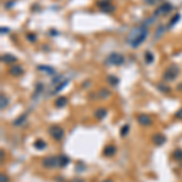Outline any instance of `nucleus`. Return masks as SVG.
Wrapping results in <instances>:
<instances>
[{"label":"nucleus","instance_id":"19","mask_svg":"<svg viewBox=\"0 0 182 182\" xmlns=\"http://www.w3.org/2000/svg\"><path fill=\"white\" fill-rule=\"evenodd\" d=\"M145 60H146V63H153L154 61V55L151 52V51H146V54H145Z\"/></svg>","mask_w":182,"mask_h":182},{"label":"nucleus","instance_id":"27","mask_svg":"<svg viewBox=\"0 0 182 182\" xmlns=\"http://www.w3.org/2000/svg\"><path fill=\"white\" fill-rule=\"evenodd\" d=\"M180 18H181V17H180V15H175V16H174V18L171 20L170 24H169V27H173V25H175V24H176V22H177Z\"/></svg>","mask_w":182,"mask_h":182},{"label":"nucleus","instance_id":"22","mask_svg":"<svg viewBox=\"0 0 182 182\" xmlns=\"http://www.w3.org/2000/svg\"><path fill=\"white\" fill-rule=\"evenodd\" d=\"M173 157H174V159H176V160H182V149H176L174 153H173Z\"/></svg>","mask_w":182,"mask_h":182},{"label":"nucleus","instance_id":"14","mask_svg":"<svg viewBox=\"0 0 182 182\" xmlns=\"http://www.w3.org/2000/svg\"><path fill=\"white\" fill-rule=\"evenodd\" d=\"M58 158H60V167H64V166H67L69 164V158L67 157V155H58Z\"/></svg>","mask_w":182,"mask_h":182},{"label":"nucleus","instance_id":"29","mask_svg":"<svg viewBox=\"0 0 182 182\" xmlns=\"http://www.w3.org/2000/svg\"><path fill=\"white\" fill-rule=\"evenodd\" d=\"M0 181H1V182H9L10 180H9V176L7 175L1 174V176H0Z\"/></svg>","mask_w":182,"mask_h":182},{"label":"nucleus","instance_id":"33","mask_svg":"<svg viewBox=\"0 0 182 182\" xmlns=\"http://www.w3.org/2000/svg\"><path fill=\"white\" fill-rule=\"evenodd\" d=\"M102 182H113V181H112V180H111V178H106V180H105V181H102Z\"/></svg>","mask_w":182,"mask_h":182},{"label":"nucleus","instance_id":"5","mask_svg":"<svg viewBox=\"0 0 182 182\" xmlns=\"http://www.w3.org/2000/svg\"><path fill=\"white\" fill-rule=\"evenodd\" d=\"M43 166L46 169H55L60 166V158L58 157H54V155H50V157L44 158L43 160Z\"/></svg>","mask_w":182,"mask_h":182},{"label":"nucleus","instance_id":"32","mask_svg":"<svg viewBox=\"0 0 182 182\" xmlns=\"http://www.w3.org/2000/svg\"><path fill=\"white\" fill-rule=\"evenodd\" d=\"M28 39H31L32 41H34L35 39H36V36H35V35H31V34H29V35H28Z\"/></svg>","mask_w":182,"mask_h":182},{"label":"nucleus","instance_id":"10","mask_svg":"<svg viewBox=\"0 0 182 182\" xmlns=\"http://www.w3.org/2000/svg\"><path fill=\"white\" fill-rule=\"evenodd\" d=\"M94 115H95V118H96V119L102 120V119H105V118H106V115H107V111H106V108H98V109H96V111H95Z\"/></svg>","mask_w":182,"mask_h":182},{"label":"nucleus","instance_id":"25","mask_svg":"<svg viewBox=\"0 0 182 182\" xmlns=\"http://www.w3.org/2000/svg\"><path fill=\"white\" fill-rule=\"evenodd\" d=\"M68 84V82H64V83H61L56 89H55V91H52V94H57V92H60V90H62L64 86H66Z\"/></svg>","mask_w":182,"mask_h":182},{"label":"nucleus","instance_id":"13","mask_svg":"<svg viewBox=\"0 0 182 182\" xmlns=\"http://www.w3.org/2000/svg\"><path fill=\"white\" fill-rule=\"evenodd\" d=\"M67 98L66 97H64V96H60L56 101H55V106L57 107V108H63L64 106H66L67 105Z\"/></svg>","mask_w":182,"mask_h":182},{"label":"nucleus","instance_id":"9","mask_svg":"<svg viewBox=\"0 0 182 182\" xmlns=\"http://www.w3.org/2000/svg\"><path fill=\"white\" fill-rule=\"evenodd\" d=\"M152 142L155 146H163L166 142V137L163 134H154L152 136Z\"/></svg>","mask_w":182,"mask_h":182},{"label":"nucleus","instance_id":"15","mask_svg":"<svg viewBox=\"0 0 182 182\" xmlns=\"http://www.w3.org/2000/svg\"><path fill=\"white\" fill-rule=\"evenodd\" d=\"M98 98H102V100H105V98H107V97H109L111 96V91H108L107 89H101V90H98Z\"/></svg>","mask_w":182,"mask_h":182},{"label":"nucleus","instance_id":"3","mask_svg":"<svg viewBox=\"0 0 182 182\" xmlns=\"http://www.w3.org/2000/svg\"><path fill=\"white\" fill-rule=\"evenodd\" d=\"M106 62L108 64H112V66H122V64L125 62V58L119 52H112L106 58Z\"/></svg>","mask_w":182,"mask_h":182},{"label":"nucleus","instance_id":"26","mask_svg":"<svg viewBox=\"0 0 182 182\" xmlns=\"http://www.w3.org/2000/svg\"><path fill=\"white\" fill-rule=\"evenodd\" d=\"M158 89H159V90H162L163 92H170V91H171V89H170V87H169V86H165V85H163V84H160V85L158 86Z\"/></svg>","mask_w":182,"mask_h":182},{"label":"nucleus","instance_id":"30","mask_svg":"<svg viewBox=\"0 0 182 182\" xmlns=\"http://www.w3.org/2000/svg\"><path fill=\"white\" fill-rule=\"evenodd\" d=\"M157 1H158V0H146V3H147L148 5H154Z\"/></svg>","mask_w":182,"mask_h":182},{"label":"nucleus","instance_id":"7","mask_svg":"<svg viewBox=\"0 0 182 182\" xmlns=\"http://www.w3.org/2000/svg\"><path fill=\"white\" fill-rule=\"evenodd\" d=\"M96 5H97L103 12H106V14H108V12H112V11L114 10L113 5H112L109 1H107V0H100V1L96 3Z\"/></svg>","mask_w":182,"mask_h":182},{"label":"nucleus","instance_id":"1","mask_svg":"<svg viewBox=\"0 0 182 182\" xmlns=\"http://www.w3.org/2000/svg\"><path fill=\"white\" fill-rule=\"evenodd\" d=\"M147 36H148V29L146 28L145 24H142V25H138V27H135L130 31L126 40L131 47H138L146 40Z\"/></svg>","mask_w":182,"mask_h":182},{"label":"nucleus","instance_id":"6","mask_svg":"<svg viewBox=\"0 0 182 182\" xmlns=\"http://www.w3.org/2000/svg\"><path fill=\"white\" fill-rule=\"evenodd\" d=\"M171 10H173V5H171V4L164 3V4H162L157 10L154 11V14H155V16H159V15H167Z\"/></svg>","mask_w":182,"mask_h":182},{"label":"nucleus","instance_id":"2","mask_svg":"<svg viewBox=\"0 0 182 182\" xmlns=\"http://www.w3.org/2000/svg\"><path fill=\"white\" fill-rule=\"evenodd\" d=\"M178 74H180V68L176 66V64H171V66L167 67L166 71L164 72L163 79H164L165 82H173V80L176 79Z\"/></svg>","mask_w":182,"mask_h":182},{"label":"nucleus","instance_id":"16","mask_svg":"<svg viewBox=\"0 0 182 182\" xmlns=\"http://www.w3.org/2000/svg\"><path fill=\"white\" fill-rule=\"evenodd\" d=\"M1 61L5 62V63H12V62H16L17 58H16L15 56L10 55V54H6V55H4V56L1 57Z\"/></svg>","mask_w":182,"mask_h":182},{"label":"nucleus","instance_id":"23","mask_svg":"<svg viewBox=\"0 0 182 182\" xmlns=\"http://www.w3.org/2000/svg\"><path fill=\"white\" fill-rule=\"evenodd\" d=\"M7 105H9V101H7V97H6V96H5L4 94H3V95H1V109L4 111V109H5L6 107H7Z\"/></svg>","mask_w":182,"mask_h":182},{"label":"nucleus","instance_id":"17","mask_svg":"<svg viewBox=\"0 0 182 182\" xmlns=\"http://www.w3.org/2000/svg\"><path fill=\"white\" fill-rule=\"evenodd\" d=\"M25 119H27V115H25V114H22L21 116H18V118L14 122V125H15V126H21V125H23L24 122H25Z\"/></svg>","mask_w":182,"mask_h":182},{"label":"nucleus","instance_id":"18","mask_svg":"<svg viewBox=\"0 0 182 182\" xmlns=\"http://www.w3.org/2000/svg\"><path fill=\"white\" fill-rule=\"evenodd\" d=\"M34 147H35L38 151H41V149H44V148L46 147V143H45L43 140H36V141L34 142Z\"/></svg>","mask_w":182,"mask_h":182},{"label":"nucleus","instance_id":"34","mask_svg":"<svg viewBox=\"0 0 182 182\" xmlns=\"http://www.w3.org/2000/svg\"><path fill=\"white\" fill-rule=\"evenodd\" d=\"M3 160H4V151L1 149V162H3Z\"/></svg>","mask_w":182,"mask_h":182},{"label":"nucleus","instance_id":"12","mask_svg":"<svg viewBox=\"0 0 182 182\" xmlns=\"http://www.w3.org/2000/svg\"><path fill=\"white\" fill-rule=\"evenodd\" d=\"M115 152H116V148H115V146H112V145L106 146L105 149H103V154H105L106 157H112V155L115 154Z\"/></svg>","mask_w":182,"mask_h":182},{"label":"nucleus","instance_id":"21","mask_svg":"<svg viewBox=\"0 0 182 182\" xmlns=\"http://www.w3.org/2000/svg\"><path fill=\"white\" fill-rule=\"evenodd\" d=\"M38 69L45 71V73H47V74H55V69L51 68V67H47V66H39Z\"/></svg>","mask_w":182,"mask_h":182},{"label":"nucleus","instance_id":"20","mask_svg":"<svg viewBox=\"0 0 182 182\" xmlns=\"http://www.w3.org/2000/svg\"><path fill=\"white\" fill-rule=\"evenodd\" d=\"M107 80H108V83L111 84V85H113V86H116L118 85V83H119V79L116 76H113V75H109L108 78H107Z\"/></svg>","mask_w":182,"mask_h":182},{"label":"nucleus","instance_id":"28","mask_svg":"<svg viewBox=\"0 0 182 182\" xmlns=\"http://www.w3.org/2000/svg\"><path fill=\"white\" fill-rule=\"evenodd\" d=\"M175 118H177V119H181L182 120V108H180L176 113H175Z\"/></svg>","mask_w":182,"mask_h":182},{"label":"nucleus","instance_id":"11","mask_svg":"<svg viewBox=\"0 0 182 182\" xmlns=\"http://www.w3.org/2000/svg\"><path fill=\"white\" fill-rule=\"evenodd\" d=\"M23 68L21 67V66H15V67H12V68H10V71H9V73L11 74V75H14V76H20V75H22L23 74Z\"/></svg>","mask_w":182,"mask_h":182},{"label":"nucleus","instance_id":"24","mask_svg":"<svg viewBox=\"0 0 182 182\" xmlns=\"http://www.w3.org/2000/svg\"><path fill=\"white\" fill-rule=\"evenodd\" d=\"M129 130H130V126L126 124V125H124L123 127H122V130H120V135L124 137V136H126L127 134H129Z\"/></svg>","mask_w":182,"mask_h":182},{"label":"nucleus","instance_id":"4","mask_svg":"<svg viewBox=\"0 0 182 182\" xmlns=\"http://www.w3.org/2000/svg\"><path fill=\"white\" fill-rule=\"evenodd\" d=\"M49 134L54 140L61 141L64 137V130L58 125H52V126H50V129H49Z\"/></svg>","mask_w":182,"mask_h":182},{"label":"nucleus","instance_id":"31","mask_svg":"<svg viewBox=\"0 0 182 182\" xmlns=\"http://www.w3.org/2000/svg\"><path fill=\"white\" fill-rule=\"evenodd\" d=\"M71 182H85L83 178H79V177H78V178H73V181H71Z\"/></svg>","mask_w":182,"mask_h":182},{"label":"nucleus","instance_id":"8","mask_svg":"<svg viewBox=\"0 0 182 182\" xmlns=\"http://www.w3.org/2000/svg\"><path fill=\"white\" fill-rule=\"evenodd\" d=\"M137 123L142 126H149L152 124V118L148 114H138L137 115Z\"/></svg>","mask_w":182,"mask_h":182}]
</instances>
